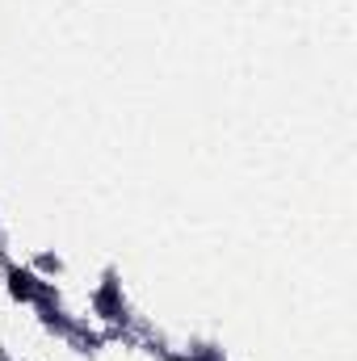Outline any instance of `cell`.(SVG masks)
Returning <instances> with one entry per match:
<instances>
[{
    "label": "cell",
    "instance_id": "6da1fadb",
    "mask_svg": "<svg viewBox=\"0 0 357 361\" xmlns=\"http://www.w3.org/2000/svg\"><path fill=\"white\" fill-rule=\"evenodd\" d=\"M92 311H97L101 319L118 324V332L126 328L131 311H126V298H122V281H118V273H114V269L105 273V277H101V286L92 290Z\"/></svg>",
    "mask_w": 357,
    "mask_h": 361
},
{
    "label": "cell",
    "instance_id": "7a4b0ae2",
    "mask_svg": "<svg viewBox=\"0 0 357 361\" xmlns=\"http://www.w3.org/2000/svg\"><path fill=\"white\" fill-rule=\"evenodd\" d=\"M0 269H4V286H8V298H13V302H25V307H34V298L42 294L47 277H38L34 269H25V265H17V261H4Z\"/></svg>",
    "mask_w": 357,
    "mask_h": 361
},
{
    "label": "cell",
    "instance_id": "3957f363",
    "mask_svg": "<svg viewBox=\"0 0 357 361\" xmlns=\"http://www.w3.org/2000/svg\"><path fill=\"white\" fill-rule=\"evenodd\" d=\"M76 353H97L101 349V336L92 332L89 324H80V319H72V328H68V336H63Z\"/></svg>",
    "mask_w": 357,
    "mask_h": 361
},
{
    "label": "cell",
    "instance_id": "277c9868",
    "mask_svg": "<svg viewBox=\"0 0 357 361\" xmlns=\"http://www.w3.org/2000/svg\"><path fill=\"white\" fill-rule=\"evenodd\" d=\"M63 269V261L59 257H51V252H42L38 261H34V273H59Z\"/></svg>",
    "mask_w": 357,
    "mask_h": 361
}]
</instances>
